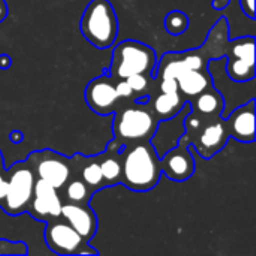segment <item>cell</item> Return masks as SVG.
<instances>
[{"instance_id": "obj_1", "label": "cell", "mask_w": 256, "mask_h": 256, "mask_svg": "<svg viewBox=\"0 0 256 256\" xmlns=\"http://www.w3.org/2000/svg\"><path fill=\"white\" fill-rule=\"evenodd\" d=\"M162 176L159 156L150 141L136 142L122 159V183L135 192L156 188Z\"/></svg>"}, {"instance_id": "obj_2", "label": "cell", "mask_w": 256, "mask_h": 256, "mask_svg": "<svg viewBox=\"0 0 256 256\" xmlns=\"http://www.w3.org/2000/svg\"><path fill=\"white\" fill-rule=\"evenodd\" d=\"M81 33L99 50L112 46L118 34V20L108 0H92L81 18Z\"/></svg>"}, {"instance_id": "obj_3", "label": "cell", "mask_w": 256, "mask_h": 256, "mask_svg": "<svg viewBox=\"0 0 256 256\" xmlns=\"http://www.w3.org/2000/svg\"><path fill=\"white\" fill-rule=\"evenodd\" d=\"M158 57L153 48L138 40H124L114 48L112 63L108 75L114 80H126L135 74H144L154 78Z\"/></svg>"}, {"instance_id": "obj_4", "label": "cell", "mask_w": 256, "mask_h": 256, "mask_svg": "<svg viewBox=\"0 0 256 256\" xmlns=\"http://www.w3.org/2000/svg\"><path fill=\"white\" fill-rule=\"evenodd\" d=\"M116 111V140H120L124 144L150 141L158 128V118L150 106L142 105V102H135L132 106H117Z\"/></svg>"}, {"instance_id": "obj_5", "label": "cell", "mask_w": 256, "mask_h": 256, "mask_svg": "<svg viewBox=\"0 0 256 256\" xmlns=\"http://www.w3.org/2000/svg\"><path fill=\"white\" fill-rule=\"evenodd\" d=\"M36 174L28 162L15 164L9 170L8 190L3 200V210L10 216L22 214L28 210L33 189H34Z\"/></svg>"}, {"instance_id": "obj_6", "label": "cell", "mask_w": 256, "mask_h": 256, "mask_svg": "<svg viewBox=\"0 0 256 256\" xmlns=\"http://www.w3.org/2000/svg\"><path fill=\"white\" fill-rule=\"evenodd\" d=\"M45 242L57 255H96L98 252L87 246V242L63 219H51L46 222Z\"/></svg>"}, {"instance_id": "obj_7", "label": "cell", "mask_w": 256, "mask_h": 256, "mask_svg": "<svg viewBox=\"0 0 256 256\" xmlns=\"http://www.w3.org/2000/svg\"><path fill=\"white\" fill-rule=\"evenodd\" d=\"M27 162L32 165L38 178L46 182L57 190L64 188L70 178V166L68 159L50 150L32 153Z\"/></svg>"}, {"instance_id": "obj_8", "label": "cell", "mask_w": 256, "mask_h": 256, "mask_svg": "<svg viewBox=\"0 0 256 256\" xmlns=\"http://www.w3.org/2000/svg\"><path fill=\"white\" fill-rule=\"evenodd\" d=\"M189 141L184 136L180 138L178 144L166 152L160 159V171L174 182H186L195 172V162L192 156V148H189Z\"/></svg>"}, {"instance_id": "obj_9", "label": "cell", "mask_w": 256, "mask_h": 256, "mask_svg": "<svg viewBox=\"0 0 256 256\" xmlns=\"http://www.w3.org/2000/svg\"><path fill=\"white\" fill-rule=\"evenodd\" d=\"M118 99L114 78L106 72L94 78L86 88V102L99 116L112 114L118 106Z\"/></svg>"}, {"instance_id": "obj_10", "label": "cell", "mask_w": 256, "mask_h": 256, "mask_svg": "<svg viewBox=\"0 0 256 256\" xmlns=\"http://www.w3.org/2000/svg\"><path fill=\"white\" fill-rule=\"evenodd\" d=\"M190 111H192V105L189 102H186L178 114H176L174 117H171L168 120H160V123H158V128H156L153 136L150 138V142L154 147L159 159L166 152L174 148L178 144L180 138L184 135V132H186L184 118Z\"/></svg>"}, {"instance_id": "obj_11", "label": "cell", "mask_w": 256, "mask_h": 256, "mask_svg": "<svg viewBox=\"0 0 256 256\" xmlns=\"http://www.w3.org/2000/svg\"><path fill=\"white\" fill-rule=\"evenodd\" d=\"M62 206L63 202L57 194V189L40 178H36L33 196L27 212H30L36 220L48 222L51 219L62 218Z\"/></svg>"}, {"instance_id": "obj_12", "label": "cell", "mask_w": 256, "mask_h": 256, "mask_svg": "<svg viewBox=\"0 0 256 256\" xmlns=\"http://www.w3.org/2000/svg\"><path fill=\"white\" fill-rule=\"evenodd\" d=\"M231 136L228 134L225 118L216 117L207 126H204V128L201 126L198 135L194 140V144H195V148L198 150V153L204 159H210L216 153L224 150V147L226 146Z\"/></svg>"}, {"instance_id": "obj_13", "label": "cell", "mask_w": 256, "mask_h": 256, "mask_svg": "<svg viewBox=\"0 0 256 256\" xmlns=\"http://www.w3.org/2000/svg\"><path fill=\"white\" fill-rule=\"evenodd\" d=\"M228 134L240 142L255 141V99L244 102L225 118Z\"/></svg>"}, {"instance_id": "obj_14", "label": "cell", "mask_w": 256, "mask_h": 256, "mask_svg": "<svg viewBox=\"0 0 256 256\" xmlns=\"http://www.w3.org/2000/svg\"><path fill=\"white\" fill-rule=\"evenodd\" d=\"M62 218L84 238V242L88 243L94 237L98 230V219L87 204H63Z\"/></svg>"}, {"instance_id": "obj_15", "label": "cell", "mask_w": 256, "mask_h": 256, "mask_svg": "<svg viewBox=\"0 0 256 256\" xmlns=\"http://www.w3.org/2000/svg\"><path fill=\"white\" fill-rule=\"evenodd\" d=\"M178 92L186 98H196L212 86V74L208 69H189L177 78Z\"/></svg>"}, {"instance_id": "obj_16", "label": "cell", "mask_w": 256, "mask_h": 256, "mask_svg": "<svg viewBox=\"0 0 256 256\" xmlns=\"http://www.w3.org/2000/svg\"><path fill=\"white\" fill-rule=\"evenodd\" d=\"M194 105L198 111L196 114L206 116L208 118H216L220 117L225 110V99L214 87H210L196 96Z\"/></svg>"}, {"instance_id": "obj_17", "label": "cell", "mask_w": 256, "mask_h": 256, "mask_svg": "<svg viewBox=\"0 0 256 256\" xmlns=\"http://www.w3.org/2000/svg\"><path fill=\"white\" fill-rule=\"evenodd\" d=\"M184 104H186V100L183 99L180 92H177V93H162L160 92V94L153 100V114L159 120H168V118L174 117L176 114H178L182 111V108L184 106Z\"/></svg>"}, {"instance_id": "obj_18", "label": "cell", "mask_w": 256, "mask_h": 256, "mask_svg": "<svg viewBox=\"0 0 256 256\" xmlns=\"http://www.w3.org/2000/svg\"><path fill=\"white\" fill-rule=\"evenodd\" d=\"M99 165L105 186H116L122 182V162L118 158H106Z\"/></svg>"}, {"instance_id": "obj_19", "label": "cell", "mask_w": 256, "mask_h": 256, "mask_svg": "<svg viewBox=\"0 0 256 256\" xmlns=\"http://www.w3.org/2000/svg\"><path fill=\"white\" fill-rule=\"evenodd\" d=\"M66 198L74 204H87L90 201V195L93 194L90 188L80 178L70 180L66 183Z\"/></svg>"}, {"instance_id": "obj_20", "label": "cell", "mask_w": 256, "mask_h": 256, "mask_svg": "<svg viewBox=\"0 0 256 256\" xmlns=\"http://www.w3.org/2000/svg\"><path fill=\"white\" fill-rule=\"evenodd\" d=\"M81 176H82V182L92 188L93 190L96 189H102L105 188V183H104V177H102V172H100V165L98 160L92 159L81 171Z\"/></svg>"}, {"instance_id": "obj_21", "label": "cell", "mask_w": 256, "mask_h": 256, "mask_svg": "<svg viewBox=\"0 0 256 256\" xmlns=\"http://www.w3.org/2000/svg\"><path fill=\"white\" fill-rule=\"evenodd\" d=\"M165 27L171 34H182L189 27V16L182 10H172L165 20Z\"/></svg>"}, {"instance_id": "obj_22", "label": "cell", "mask_w": 256, "mask_h": 256, "mask_svg": "<svg viewBox=\"0 0 256 256\" xmlns=\"http://www.w3.org/2000/svg\"><path fill=\"white\" fill-rule=\"evenodd\" d=\"M150 80L152 78L148 75H144V74H135V75H130V76L126 78L130 88L136 94H142V93L147 92V87L150 86Z\"/></svg>"}, {"instance_id": "obj_23", "label": "cell", "mask_w": 256, "mask_h": 256, "mask_svg": "<svg viewBox=\"0 0 256 256\" xmlns=\"http://www.w3.org/2000/svg\"><path fill=\"white\" fill-rule=\"evenodd\" d=\"M24 255L27 254V249L22 243H9V242H0V255Z\"/></svg>"}, {"instance_id": "obj_24", "label": "cell", "mask_w": 256, "mask_h": 256, "mask_svg": "<svg viewBox=\"0 0 256 256\" xmlns=\"http://www.w3.org/2000/svg\"><path fill=\"white\" fill-rule=\"evenodd\" d=\"M116 92L120 99H130L134 96V90L130 88L129 82L126 80H117L116 82Z\"/></svg>"}, {"instance_id": "obj_25", "label": "cell", "mask_w": 256, "mask_h": 256, "mask_svg": "<svg viewBox=\"0 0 256 256\" xmlns=\"http://www.w3.org/2000/svg\"><path fill=\"white\" fill-rule=\"evenodd\" d=\"M160 92L162 93H177L178 92V84L177 80L174 78H165L160 82Z\"/></svg>"}, {"instance_id": "obj_26", "label": "cell", "mask_w": 256, "mask_h": 256, "mask_svg": "<svg viewBox=\"0 0 256 256\" xmlns=\"http://www.w3.org/2000/svg\"><path fill=\"white\" fill-rule=\"evenodd\" d=\"M240 4H242L243 12L250 20H254L255 18V0H240Z\"/></svg>"}, {"instance_id": "obj_27", "label": "cell", "mask_w": 256, "mask_h": 256, "mask_svg": "<svg viewBox=\"0 0 256 256\" xmlns=\"http://www.w3.org/2000/svg\"><path fill=\"white\" fill-rule=\"evenodd\" d=\"M6 190H8V180H6L4 176L0 172V202H3V200H4Z\"/></svg>"}, {"instance_id": "obj_28", "label": "cell", "mask_w": 256, "mask_h": 256, "mask_svg": "<svg viewBox=\"0 0 256 256\" xmlns=\"http://www.w3.org/2000/svg\"><path fill=\"white\" fill-rule=\"evenodd\" d=\"M10 66V57L8 54L0 56V69H8Z\"/></svg>"}, {"instance_id": "obj_29", "label": "cell", "mask_w": 256, "mask_h": 256, "mask_svg": "<svg viewBox=\"0 0 256 256\" xmlns=\"http://www.w3.org/2000/svg\"><path fill=\"white\" fill-rule=\"evenodd\" d=\"M228 4H230V0H213V8L218 9V10L225 9Z\"/></svg>"}, {"instance_id": "obj_30", "label": "cell", "mask_w": 256, "mask_h": 256, "mask_svg": "<svg viewBox=\"0 0 256 256\" xmlns=\"http://www.w3.org/2000/svg\"><path fill=\"white\" fill-rule=\"evenodd\" d=\"M6 14H8L6 2H4V0H0V21H3V20L6 18Z\"/></svg>"}, {"instance_id": "obj_31", "label": "cell", "mask_w": 256, "mask_h": 256, "mask_svg": "<svg viewBox=\"0 0 256 256\" xmlns=\"http://www.w3.org/2000/svg\"><path fill=\"white\" fill-rule=\"evenodd\" d=\"M10 140H12L14 142H20V141L22 140L21 132H12V134H10Z\"/></svg>"}, {"instance_id": "obj_32", "label": "cell", "mask_w": 256, "mask_h": 256, "mask_svg": "<svg viewBox=\"0 0 256 256\" xmlns=\"http://www.w3.org/2000/svg\"><path fill=\"white\" fill-rule=\"evenodd\" d=\"M0 172H3V158H2V153H0Z\"/></svg>"}]
</instances>
